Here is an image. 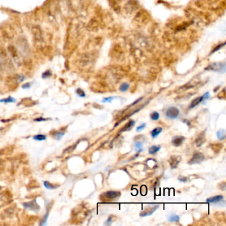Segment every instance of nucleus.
I'll return each instance as SVG.
<instances>
[{"instance_id": "7c9ffc66", "label": "nucleus", "mask_w": 226, "mask_h": 226, "mask_svg": "<svg viewBox=\"0 0 226 226\" xmlns=\"http://www.w3.org/2000/svg\"><path fill=\"white\" fill-rule=\"evenodd\" d=\"M178 180L182 182H187V180H188L187 178H186V177H184V176L178 177Z\"/></svg>"}, {"instance_id": "1a4fd4ad", "label": "nucleus", "mask_w": 226, "mask_h": 226, "mask_svg": "<svg viewBox=\"0 0 226 226\" xmlns=\"http://www.w3.org/2000/svg\"><path fill=\"white\" fill-rule=\"evenodd\" d=\"M185 137L183 136H175L172 139V143L174 147H179L184 143Z\"/></svg>"}, {"instance_id": "5701e85b", "label": "nucleus", "mask_w": 226, "mask_h": 226, "mask_svg": "<svg viewBox=\"0 0 226 226\" xmlns=\"http://www.w3.org/2000/svg\"><path fill=\"white\" fill-rule=\"evenodd\" d=\"M64 135V132H57V133H55V134H54L53 136H54V137H55L57 140L59 141L61 139V138H62Z\"/></svg>"}, {"instance_id": "cd10ccee", "label": "nucleus", "mask_w": 226, "mask_h": 226, "mask_svg": "<svg viewBox=\"0 0 226 226\" xmlns=\"http://www.w3.org/2000/svg\"><path fill=\"white\" fill-rule=\"evenodd\" d=\"M113 97H108V98H104L103 100H102V102L103 103H106V102H111V101L113 100Z\"/></svg>"}, {"instance_id": "9b49d317", "label": "nucleus", "mask_w": 226, "mask_h": 226, "mask_svg": "<svg viewBox=\"0 0 226 226\" xmlns=\"http://www.w3.org/2000/svg\"><path fill=\"white\" fill-rule=\"evenodd\" d=\"M135 121L134 120H129L127 123L121 129V132H125V131H129L133 127V126L135 125Z\"/></svg>"}, {"instance_id": "c85d7f7f", "label": "nucleus", "mask_w": 226, "mask_h": 226, "mask_svg": "<svg viewBox=\"0 0 226 226\" xmlns=\"http://www.w3.org/2000/svg\"><path fill=\"white\" fill-rule=\"evenodd\" d=\"M48 216H49V213H47V214L45 215V217L44 218L42 219V223H40V225H46V223H47V218H48Z\"/></svg>"}, {"instance_id": "0eeeda50", "label": "nucleus", "mask_w": 226, "mask_h": 226, "mask_svg": "<svg viewBox=\"0 0 226 226\" xmlns=\"http://www.w3.org/2000/svg\"><path fill=\"white\" fill-rule=\"evenodd\" d=\"M180 160L181 157L180 156H177V155L171 156L169 159V160H168L170 166L171 168H172V169L176 168L179 164L180 162Z\"/></svg>"}, {"instance_id": "b1692460", "label": "nucleus", "mask_w": 226, "mask_h": 226, "mask_svg": "<svg viewBox=\"0 0 226 226\" xmlns=\"http://www.w3.org/2000/svg\"><path fill=\"white\" fill-rule=\"evenodd\" d=\"M159 117H160V115H159V113L158 112H157V111H154L153 113H152L151 114V118L154 121L158 120L159 119Z\"/></svg>"}, {"instance_id": "6ab92c4d", "label": "nucleus", "mask_w": 226, "mask_h": 226, "mask_svg": "<svg viewBox=\"0 0 226 226\" xmlns=\"http://www.w3.org/2000/svg\"><path fill=\"white\" fill-rule=\"evenodd\" d=\"M44 186H45V188L48 190H54L55 188H57V186H55L53 184H51L48 181H44Z\"/></svg>"}, {"instance_id": "72a5a7b5", "label": "nucleus", "mask_w": 226, "mask_h": 226, "mask_svg": "<svg viewBox=\"0 0 226 226\" xmlns=\"http://www.w3.org/2000/svg\"><path fill=\"white\" fill-rule=\"evenodd\" d=\"M203 96H204V100H208V99L210 98V94H209V92H206V93L204 94Z\"/></svg>"}, {"instance_id": "2f4dec72", "label": "nucleus", "mask_w": 226, "mask_h": 226, "mask_svg": "<svg viewBox=\"0 0 226 226\" xmlns=\"http://www.w3.org/2000/svg\"><path fill=\"white\" fill-rule=\"evenodd\" d=\"M31 85L30 83H26V84H23V86H22V88H23V89H27V88H29V87H31Z\"/></svg>"}, {"instance_id": "aec40b11", "label": "nucleus", "mask_w": 226, "mask_h": 226, "mask_svg": "<svg viewBox=\"0 0 226 226\" xmlns=\"http://www.w3.org/2000/svg\"><path fill=\"white\" fill-rule=\"evenodd\" d=\"M129 84H127V83H123L119 87V90L121 92H124L127 91L129 89Z\"/></svg>"}, {"instance_id": "7ed1b4c3", "label": "nucleus", "mask_w": 226, "mask_h": 226, "mask_svg": "<svg viewBox=\"0 0 226 226\" xmlns=\"http://www.w3.org/2000/svg\"><path fill=\"white\" fill-rule=\"evenodd\" d=\"M23 206L25 209L34 211L35 212H37L40 210V206L36 203V200H33V201H31L29 202H24L23 204Z\"/></svg>"}, {"instance_id": "dca6fc26", "label": "nucleus", "mask_w": 226, "mask_h": 226, "mask_svg": "<svg viewBox=\"0 0 226 226\" xmlns=\"http://www.w3.org/2000/svg\"><path fill=\"white\" fill-rule=\"evenodd\" d=\"M162 129L161 127H156L155 129H154L151 131V133L152 137H153V138L157 137V136L162 132Z\"/></svg>"}, {"instance_id": "20e7f679", "label": "nucleus", "mask_w": 226, "mask_h": 226, "mask_svg": "<svg viewBox=\"0 0 226 226\" xmlns=\"http://www.w3.org/2000/svg\"><path fill=\"white\" fill-rule=\"evenodd\" d=\"M204 159H205V157H204V155H203L202 153L196 152V153L194 154V155L192 157V159L190 160L188 163L190 164H199L201 162H202Z\"/></svg>"}, {"instance_id": "a878e982", "label": "nucleus", "mask_w": 226, "mask_h": 226, "mask_svg": "<svg viewBox=\"0 0 226 226\" xmlns=\"http://www.w3.org/2000/svg\"><path fill=\"white\" fill-rule=\"evenodd\" d=\"M51 76H52V72H51L50 70H47V71L44 72L42 74V78L44 79H45L47 78H49V77H51Z\"/></svg>"}, {"instance_id": "473e14b6", "label": "nucleus", "mask_w": 226, "mask_h": 226, "mask_svg": "<svg viewBox=\"0 0 226 226\" xmlns=\"http://www.w3.org/2000/svg\"><path fill=\"white\" fill-rule=\"evenodd\" d=\"M48 120V119L42 118V117H38V118H36L34 119L35 121H47Z\"/></svg>"}, {"instance_id": "f8f14e48", "label": "nucleus", "mask_w": 226, "mask_h": 226, "mask_svg": "<svg viewBox=\"0 0 226 226\" xmlns=\"http://www.w3.org/2000/svg\"><path fill=\"white\" fill-rule=\"evenodd\" d=\"M223 200V196L219 195V196H215L211 197L210 198L207 199L206 202L209 203H217L220 202V201Z\"/></svg>"}, {"instance_id": "c756f323", "label": "nucleus", "mask_w": 226, "mask_h": 226, "mask_svg": "<svg viewBox=\"0 0 226 226\" xmlns=\"http://www.w3.org/2000/svg\"><path fill=\"white\" fill-rule=\"evenodd\" d=\"M145 126H146V124L145 123H143L142 125H141L140 126H139V127H137V131H141V130H143V129H144L145 127Z\"/></svg>"}, {"instance_id": "4be33fe9", "label": "nucleus", "mask_w": 226, "mask_h": 226, "mask_svg": "<svg viewBox=\"0 0 226 226\" xmlns=\"http://www.w3.org/2000/svg\"><path fill=\"white\" fill-rule=\"evenodd\" d=\"M33 139H34L35 140L38 141H41L46 140L47 137H46V135H37L34 136V137H33Z\"/></svg>"}, {"instance_id": "412c9836", "label": "nucleus", "mask_w": 226, "mask_h": 226, "mask_svg": "<svg viewBox=\"0 0 226 226\" xmlns=\"http://www.w3.org/2000/svg\"><path fill=\"white\" fill-rule=\"evenodd\" d=\"M135 151H138V153H140L143 151V143L141 142H137L135 144Z\"/></svg>"}, {"instance_id": "f3484780", "label": "nucleus", "mask_w": 226, "mask_h": 226, "mask_svg": "<svg viewBox=\"0 0 226 226\" xmlns=\"http://www.w3.org/2000/svg\"><path fill=\"white\" fill-rule=\"evenodd\" d=\"M160 149V146L158 145H154L152 146L149 149V153L151 154V155H154L155 153H157V152L159 151V150Z\"/></svg>"}, {"instance_id": "a211bd4d", "label": "nucleus", "mask_w": 226, "mask_h": 226, "mask_svg": "<svg viewBox=\"0 0 226 226\" xmlns=\"http://www.w3.org/2000/svg\"><path fill=\"white\" fill-rule=\"evenodd\" d=\"M0 102H4V103H15L16 102V100L11 96H9L7 98H4L1 100Z\"/></svg>"}, {"instance_id": "2eb2a0df", "label": "nucleus", "mask_w": 226, "mask_h": 226, "mask_svg": "<svg viewBox=\"0 0 226 226\" xmlns=\"http://www.w3.org/2000/svg\"><path fill=\"white\" fill-rule=\"evenodd\" d=\"M217 137L219 140L222 141L226 137V133L225 129H220L217 132Z\"/></svg>"}, {"instance_id": "4468645a", "label": "nucleus", "mask_w": 226, "mask_h": 226, "mask_svg": "<svg viewBox=\"0 0 226 226\" xmlns=\"http://www.w3.org/2000/svg\"><path fill=\"white\" fill-rule=\"evenodd\" d=\"M203 100H204V96L198 97V98H196L194 99V100L191 102V104H190V105L189 106V108L190 109H191V108H194L195 106H196L198 104H200V103L202 102Z\"/></svg>"}, {"instance_id": "bb28decb", "label": "nucleus", "mask_w": 226, "mask_h": 226, "mask_svg": "<svg viewBox=\"0 0 226 226\" xmlns=\"http://www.w3.org/2000/svg\"><path fill=\"white\" fill-rule=\"evenodd\" d=\"M76 94L78 95L80 97H82V98H84V97H86V94L84 92L82 89H80V88H78V89H76Z\"/></svg>"}, {"instance_id": "39448f33", "label": "nucleus", "mask_w": 226, "mask_h": 226, "mask_svg": "<svg viewBox=\"0 0 226 226\" xmlns=\"http://www.w3.org/2000/svg\"><path fill=\"white\" fill-rule=\"evenodd\" d=\"M206 70H213L215 72H225V64L223 63H214V64H211L210 66H208V67L206 68Z\"/></svg>"}, {"instance_id": "393cba45", "label": "nucleus", "mask_w": 226, "mask_h": 226, "mask_svg": "<svg viewBox=\"0 0 226 226\" xmlns=\"http://www.w3.org/2000/svg\"><path fill=\"white\" fill-rule=\"evenodd\" d=\"M179 219H180V217H179L178 215H172L169 217V221L170 222H176V221H178Z\"/></svg>"}, {"instance_id": "6e6552de", "label": "nucleus", "mask_w": 226, "mask_h": 226, "mask_svg": "<svg viewBox=\"0 0 226 226\" xmlns=\"http://www.w3.org/2000/svg\"><path fill=\"white\" fill-rule=\"evenodd\" d=\"M159 205H155V206H153V207H148L146 210H143L142 212H141L140 215L142 216V217H144V216H148V215H150L153 214L154 212L155 211V210H157V208H159Z\"/></svg>"}, {"instance_id": "423d86ee", "label": "nucleus", "mask_w": 226, "mask_h": 226, "mask_svg": "<svg viewBox=\"0 0 226 226\" xmlns=\"http://www.w3.org/2000/svg\"><path fill=\"white\" fill-rule=\"evenodd\" d=\"M180 113V111L176 107H170L167 109L166 112V116L170 119H176L178 117Z\"/></svg>"}, {"instance_id": "9d476101", "label": "nucleus", "mask_w": 226, "mask_h": 226, "mask_svg": "<svg viewBox=\"0 0 226 226\" xmlns=\"http://www.w3.org/2000/svg\"><path fill=\"white\" fill-rule=\"evenodd\" d=\"M121 194L117 191H108L104 194V196L108 199H115L120 196Z\"/></svg>"}, {"instance_id": "f257e3e1", "label": "nucleus", "mask_w": 226, "mask_h": 226, "mask_svg": "<svg viewBox=\"0 0 226 226\" xmlns=\"http://www.w3.org/2000/svg\"><path fill=\"white\" fill-rule=\"evenodd\" d=\"M32 32H33V38L35 40V43L37 45H40L42 43L43 41V38H42V31L38 27H35L32 29Z\"/></svg>"}, {"instance_id": "ddd939ff", "label": "nucleus", "mask_w": 226, "mask_h": 226, "mask_svg": "<svg viewBox=\"0 0 226 226\" xmlns=\"http://www.w3.org/2000/svg\"><path fill=\"white\" fill-rule=\"evenodd\" d=\"M204 133H205V132H203V133H202L201 134H200V135H199L198 137V138L196 139V144L197 147H200V146L206 141V139L204 137V136H205Z\"/></svg>"}, {"instance_id": "f03ea898", "label": "nucleus", "mask_w": 226, "mask_h": 226, "mask_svg": "<svg viewBox=\"0 0 226 226\" xmlns=\"http://www.w3.org/2000/svg\"><path fill=\"white\" fill-rule=\"evenodd\" d=\"M7 50H8V52H9V55H10L11 57L12 58V59H13L16 63L19 64V62H21V59L19 54V53L17 52L16 49H15L13 46L10 45L7 47Z\"/></svg>"}]
</instances>
